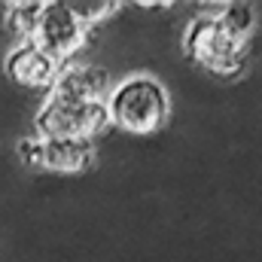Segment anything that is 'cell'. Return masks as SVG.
<instances>
[{"mask_svg":"<svg viewBox=\"0 0 262 262\" xmlns=\"http://www.w3.org/2000/svg\"><path fill=\"white\" fill-rule=\"evenodd\" d=\"M110 76L107 70L95 61H67L58 67L52 95L58 98H70V101H92V104H107L110 98Z\"/></svg>","mask_w":262,"mask_h":262,"instance_id":"8992f818","label":"cell"},{"mask_svg":"<svg viewBox=\"0 0 262 262\" xmlns=\"http://www.w3.org/2000/svg\"><path fill=\"white\" fill-rule=\"evenodd\" d=\"M58 67L61 64L55 58H49L34 43H21L6 58V76L15 85H25V89H46V85H55Z\"/></svg>","mask_w":262,"mask_h":262,"instance_id":"52a82bcc","label":"cell"},{"mask_svg":"<svg viewBox=\"0 0 262 262\" xmlns=\"http://www.w3.org/2000/svg\"><path fill=\"white\" fill-rule=\"evenodd\" d=\"M40 12H43V3L40 0H18V3H9L6 6V25L25 37V43H31L34 31H37V21H40Z\"/></svg>","mask_w":262,"mask_h":262,"instance_id":"9c48e42d","label":"cell"},{"mask_svg":"<svg viewBox=\"0 0 262 262\" xmlns=\"http://www.w3.org/2000/svg\"><path fill=\"white\" fill-rule=\"evenodd\" d=\"M110 125L107 104H92V101H70L49 95L43 110L37 113V137H76V140H92L95 134Z\"/></svg>","mask_w":262,"mask_h":262,"instance_id":"3957f363","label":"cell"},{"mask_svg":"<svg viewBox=\"0 0 262 262\" xmlns=\"http://www.w3.org/2000/svg\"><path fill=\"white\" fill-rule=\"evenodd\" d=\"M85 34H89V28L73 15L67 0H49V3H43V12H40L31 43L37 49H43L49 58H55L58 64H67L85 46Z\"/></svg>","mask_w":262,"mask_h":262,"instance_id":"277c9868","label":"cell"},{"mask_svg":"<svg viewBox=\"0 0 262 262\" xmlns=\"http://www.w3.org/2000/svg\"><path fill=\"white\" fill-rule=\"evenodd\" d=\"M213 15H216L220 28H223L232 40L250 43V34H253V28H256V12H253L250 3H223L220 12H213Z\"/></svg>","mask_w":262,"mask_h":262,"instance_id":"ba28073f","label":"cell"},{"mask_svg":"<svg viewBox=\"0 0 262 262\" xmlns=\"http://www.w3.org/2000/svg\"><path fill=\"white\" fill-rule=\"evenodd\" d=\"M110 125L125 134H156L165 128L171 116L168 92L152 76H131L122 79L107 98Z\"/></svg>","mask_w":262,"mask_h":262,"instance_id":"6da1fadb","label":"cell"},{"mask_svg":"<svg viewBox=\"0 0 262 262\" xmlns=\"http://www.w3.org/2000/svg\"><path fill=\"white\" fill-rule=\"evenodd\" d=\"M18 156L25 165H37L55 174H79L92 165L95 149L92 140L76 137H28L18 143Z\"/></svg>","mask_w":262,"mask_h":262,"instance_id":"5b68a950","label":"cell"},{"mask_svg":"<svg viewBox=\"0 0 262 262\" xmlns=\"http://www.w3.org/2000/svg\"><path fill=\"white\" fill-rule=\"evenodd\" d=\"M183 52L189 61H195L198 67H204L213 76H238L247 67V43L232 40L216 15H198L189 21L186 34H183Z\"/></svg>","mask_w":262,"mask_h":262,"instance_id":"7a4b0ae2","label":"cell"},{"mask_svg":"<svg viewBox=\"0 0 262 262\" xmlns=\"http://www.w3.org/2000/svg\"><path fill=\"white\" fill-rule=\"evenodd\" d=\"M67 6L73 9V15H76L85 28H92L95 21L107 18L113 9H119V3H113V0H67Z\"/></svg>","mask_w":262,"mask_h":262,"instance_id":"30bf717a","label":"cell"}]
</instances>
